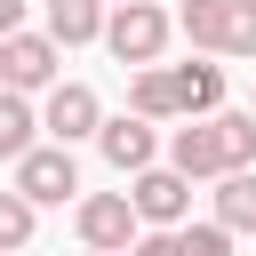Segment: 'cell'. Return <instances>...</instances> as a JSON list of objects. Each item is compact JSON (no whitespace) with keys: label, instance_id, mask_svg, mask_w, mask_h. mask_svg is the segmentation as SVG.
I'll use <instances>...</instances> for the list:
<instances>
[{"label":"cell","instance_id":"17","mask_svg":"<svg viewBox=\"0 0 256 256\" xmlns=\"http://www.w3.org/2000/svg\"><path fill=\"white\" fill-rule=\"evenodd\" d=\"M128 256H184V232H144Z\"/></svg>","mask_w":256,"mask_h":256},{"label":"cell","instance_id":"5","mask_svg":"<svg viewBox=\"0 0 256 256\" xmlns=\"http://www.w3.org/2000/svg\"><path fill=\"white\" fill-rule=\"evenodd\" d=\"M128 192H136V216H144L152 232H176V224L192 216V176H184V168H144Z\"/></svg>","mask_w":256,"mask_h":256},{"label":"cell","instance_id":"15","mask_svg":"<svg viewBox=\"0 0 256 256\" xmlns=\"http://www.w3.org/2000/svg\"><path fill=\"white\" fill-rule=\"evenodd\" d=\"M32 208H40V200H24L16 184L0 192V248H8V256H24V240H32Z\"/></svg>","mask_w":256,"mask_h":256},{"label":"cell","instance_id":"3","mask_svg":"<svg viewBox=\"0 0 256 256\" xmlns=\"http://www.w3.org/2000/svg\"><path fill=\"white\" fill-rule=\"evenodd\" d=\"M56 56H64V40L56 32H8L0 40V80L16 88V96H32V88H56Z\"/></svg>","mask_w":256,"mask_h":256},{"label":"cell","instance_id":"9","mask_svg":"<svg viewBox=\"0 0 256 256\" xmlns=\"http://www.w3.org/2000/svg\"><path fill=\"white\" fill-rule=\"evenodd\" d=\"M128 112L144 120H184V88H176V64H144L128 80Z\"/></svg>","mask_w":256,"mask_h":256},{"label":"cell","instance_id":"1","mask_svg":"<svg viewBox=\"0 0 256 256\" xmlns=\"http://www.w3.org/2000/svg\"><path fill=\"white\" fill-rule=\"evenodd\" d=\"M168 32H176V16H168L160 0H128V8H112V24H104V48H112L128 72H144V64H160Z\"/></svg>","mask_w":256,"mask_h":256},{"label":"cell","instance_id":"16","mask_svg":"<svg viewBox=\"0 0 256 256\" xmlns=\"http://www.w3.org/2000/svg\"><path fill=\"white\" fill-rule=\"evenodd\" d=\"M184 256H232V224H176Z\"/></svg>","mask_w":256,"mask_h":256},{"label":"cell","instance_id":"14","mask_svg":"<svg viewBox=\"0 0 256 256\" xmlns=\"http://www.w3.org/2000/svg\"><path fill=\"white\" fill-rule=\"evenodd\" d=\"M32 128H48V120H32V104L8 88V96H0V160H8V168L32 152Z\"/></svg>","mask_w":256,"mask_h":256},{"label":"cell","instance_id":"10","mask_svg":"<svg viewBox=\"0 0 256 256\" xmlns=\"http://www.w3.org/2000/svg\"><path fill=\"white\" fill-rule=\"evenodd\" d=\"M176 24H184V40H192L200 56H224V32H232V0H184V8H176Z\"/></svg>","mask_w":256,"mask_h":256},{"label":"cell","instance_id":"18","mask_svg":"<svg viewBox=\"0 0 256 256\" xmlns=\"http://www.w3.org/2000/svg\"><path fill=\"white\" fill-rule=\"evenodd\" d=\"M88 256H104V248H88Z\"/></svg>","mask_w":256,"mask_h":256},{"label":"cell","instance_id":"6","mask_svg":"<svg viewBox=\"0 0 256 256\" xmlns=\"http://www.w3.org/2000/svg\"><path fill=\"white\" fill-rule=\"evenodd\" d=\"M40 120H48V136H56V144L104 136V104H96V88H88V80H56V88H48V112H40Z\"/></svg>","mask_w":256,"mask_h":256},{"label":"cell","instance_id":"12","mask_svg":"<svg viewBox=\"0 0 256 256\" xmlns=\"http://www.w3.org/2000/svg\"><path fill=\"white\" fill-rule=\"evenodd\" d=\"M176 88H184V120H208V112L224 104V64L192 56V64H176Z\"/></svg>","mask_w":256,"mask_h":256},{"label":"cell","instance_id":"13","mask_svg":"<svg viewBox=\"0 0 256 256\" xmlns=\"http://www.w3.org/2000/svg\"><path fill=\"white\" fill-rule=\"evenodd\" d=\"M216 224H232V232H256V176H248V168L216 176Z\"/></svg>","mask_w":256,"mask_h":256},{"label":"cell","instance_id":"20","mask_svg":"<svg viewBox=\"0 0 256 256\" xmlns=\"http://www.w3.org/2000/svg\"><path fill=\"white\" fill-rule=\"evenodd\" d=\"M248 112H256V104H248Z\"/></svg>","mask_w":256,"mask_h":256},{"label":"cell","instance_id":"8","mask_svg":"<svg viewBox=\"0 0 256 256\" xmlns=\"http://www.w3.org/2000/svg\"><path fill=\"white\" fill-rule=\"evenodd\" d=\"M152 144H160V136H152V120H144V112L104 120V136H96V152H104L120 176H144V168H152Z\"/></svg>","mask_w":256,"mask_h":256},{"label":"cell","instance_id":"4","mask_svg":"<svg viewBox=\"0 0 256 256\" xmlns=\"http://www.w3.org/2000/svg\"><path fill=\"white\" fill-rule=\"evenodd\" d=\"M168 168H184L192 184H208V176H232V136H224V120L208 112V120L176 128V136H168Z\"/></svg>","mask_w":256,"mask_h":256},{"label":"cell","instance_id":"2","mask_svg":"<svg viewBox=\"0 0 256 256\" xmlns=\"http://www.w3.org/2000/svg\"><path fill=\"white\" fill-rule=\"evenodd\" d=\"M80 240L104 248V256H128L144 240V216H136V192H88L80 200Z\"/></svg>","mask_w":256,"mask_h":256},{"label":"cell","instance_id":"19","mask_svg":"<svg viewBox=\"0 0 256 256\" xmlns=\"http://www.w3.org/2000/svg\"><path fill=\"white\" fill-rule=\"evenodd\" d=\"M112 8H128V0H112Z\"/></svg>","mask_w":256,"mask_h":256},{"label":"cell","instance_id":"7","mask_svg":"<svg viewBox=\"0 0 256 256\" xmlns=\"http://www.w3.org/2000/svg\"><path fill=\"white\" fill-rule=\"evenodd\" d=\"M16 192H24V200H72V192H80L72 144H32V152L16 160Z\"/></svg>","mask_w":256,"mask_h":256},{"label":"cell","instance_id":"11","mask_svg":"<svg viewBox=\"0 0 256 256\" xmlns=\"http://www.w3.org/2000/svg\"><path fill=\"white\" fill-rule=\"evenodd\" d=\"M104 8H112V0H48V32H56L64 48H80V40H104V24H112Z\"/></svg>","mask_w":256,"mask_h":256}]
</instances>
